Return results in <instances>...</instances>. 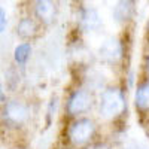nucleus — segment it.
<instances>
[{
  "label": "nucleus",
  "instance_id": "15",
  "mask_svg": "<svg viewBox=\"0 0 149 149\" xmlns=\"http://www.w3.org/2000/svg\"><path fill=\"white\" fill-rule=\"evenodd\" d=\"M12 149H19V148H12Z\"/></svg>",
  "mask_w": 149,
  "mask_h": 149
},
{
  "label": "nucleus",
  "instance_id": "16",
  "mask_svg": "<svg viewBox=\"0 0 149 149\" xmlns=\"http://www.w3.org/2000/svg\"><path fill=\"white\" fill-rule=\"evenodd\" d=\"M148 133H149V130H148Z\"/></svg>",
  "mask_w": 149,
  "mask_h": 149
},
{
  "label": "nucleus",
  "instance_id": "11",
  "mask_svg": "<svg viewBox=\"0 0 149 149\" xmlns=\"http://www.w3.org/2000/svg\"><path fill=\"white\" fill-rule=\"evenodd\" d=\"M134 104L140 112H149V81L142 82L134 95Z\"/></svg>",
  "mask_w": 149,
  "mask_h": 149
},
{
  "label": "nucleus",
  "instance_id": "5",
  "mask_svg": "<svg viewBox=\"0 0 149 149\" xmlns=\"http://www.w3.org/2000/svg\"><path fill=\"white\" fill-rule=\"evenodd\" d=\"M122 52L124 46L118 37H109L98 48V57L106 64H116L122 58Z\"/></svg>",
  "mask_w": 149,
  "mask_h": 149
},
{
  "label": "nucleus",
  "instance_id": "2",
  "mask_svg": "<svg viewBox=\"0 0 149 149\" xmlns=\"http://www.w3.org/2000/svg\"><path fill=\"white\" fill-rule=\"evenodd\" d=\"M125 109V97L119 86H106L98 98V112L106 119H113Z\"/></svg>",
  "mask_w": 149,
  "mask_h": 149
},
{
  "label": "nucleus",
  "instance_id": "8",
  "mask_svg": "<svg viewBox=\"0 0 149 149\" xmlns=\"http://www.w3.org/2000/svg\"><path fill=\"white\" fill-rule=\"evenodd\" d=\"M79 26L84 31H95L102 27V18L97 9L84 8L79 14Z\"/></svg>",
  "mask_w": 149,
  "mask_h": 149
},
{
  "label": "nucleus",
  "instance_id": "6",
  "mask_svg": "<svg viewBox=\"0 0 149 149\" xmlns=\"http://www.w3.org/2000/svg\"><path fill=\"white\" fill-rule=\"evenodd\" d=\"M33 12H34L36 21L40 24H45V26L52 24L58 14L57 5L54 0H34Z\"/></svg>",
  "mask_w": 149,
  "mask_h": 149
},
{
  "label": "nucleus",
  "instance_id": "7",
  "mask_svg": "<svg viewBox=\"0 0 149 149\" xmlns=\"http://www.w3.org/2000/svg\"><path fill=\"white\" fill-rule=\"evenodd\" d=\"M15 34L24 42H30L39 34V22L31 17H22L15 27Z\"/></svg>",
  "mask_w": 149,
  "mask_h": 149
},
{
  "label": "nucleus",
  "instance_id": "1",
  "mask_svg": "<svg viewBox=\"0 0 149 149\" xmlns=\"http://www.w3.org/2000/svg\"><path fill=\"white\" fill-rule=\"evenodd\" d=\"M31 110L29 103L21 98H6L0 104V122L8 130H18L30 121Z\"/></svg>",
  "mask_w": 149,
  "mask_h": 149
},
{
  "label": "nucleus",
  "instance_id": "17",
  "mask_svg": "<svg viewBox=\"0 0 149 149\" xmlns=\"http://www.w3.org/2000/svg\"><path fill=\"white\" fill-rule=\"evenodd\" d=\"M64 149H66V148H64Z\"/></svg>",
  "mask_w": 149,
  "mask_h": 149
},
{
  "label": "nucleus",
  "instance_id": "3",
  "mask_svg": "<svg viewBox=\"0 0 149 149\" xmlns=\"http://www.w3.org/2000/svg\"><path fill=\"white\" fill-rule=\"evenodd\" d=\"M95 130H97L95 122L91 118L88 116L74 118L67 130L69 142L76 148H84L93 142L95 136Z\"/></svg>",
  "mask_w": 149,
  "mask_h": 149
},
{
  "label": "nucleus",
  "instance_id": "14",
  "mask_svg": "<svg viewBox=\"0 0 149 149\" xmlns=\"http://www.w3.org/2000/svg\"><path fill=\"white\" fill-rule=\"evenodd\" d=\"M124 149H148L145 145H142V143H139V142H131V143H128Z\"/></svg>",
  "mask_w": 149,
  "mask_h": 149
},
{
  "label": "nucleus",
  "instance_id": "13",
  "mask_svg": "<svg viewBox=\"0 0 149 149\" xmlns=\"http://www.w3.org/2000/svg\"><path fill=\"white\" fill-rule=\"evenodd\" d=\"M6 100V90H5V82H3V78L0 74V104Z\"/></svg>",
  "mask_w": 149,
  "mask_h": 149
},
{
  "label": "nucleus",
  "instance_id": "10",
  "mask_svg": "<svg viewBox=\"0 0 149 149\" xmlns=\"http://www.w3.org/2000/svg\"><path fill=\"white\" fill-rule=\"evenodd\" d=\"M31 52H33V46H31L30 42H21V43H18L14 48V52H12L15 66L24 67L29 63V60L31 57Z\"/></svg>",
  "mask_w": 149,
  "mask_h": 149
},
{
  "label": "nucleus",
  "instance_id": "4",
  "mask_svg": "<svg viewBox=\"0 0 149 149\" xmlns=\"http://www.w3.org/2000/svg\"><path fill=\"white\" fill-rule=\"evenodd\" d=\"M94 106V97L90 90L78 88L73 90L66 102V112L70 118H79L93 109Z\"/></svg>",
  "mask_w": 149,
  "mask_h": 149
},
{
  "label": "nucleus",
  "instance_id": "9",
  "mask_svg": "<svg viewBox=\"0 0 149 149\" xmlns=\"http://www.w3.org/2000/svg\"><path fill=\"white\" fill-rule=\"evenodd\" d=\"M134 15V0H118L113 8V19L116 22H127Z\"/></svg>",
  "mask_w": 149,
  "mask_h": 149
},
{
  "label": "nucleus",
  "instance_id": "12",
  "mask_svg": "<svg viewBox=\"0 0 149 149\" xmlns=\"http://www.w3.org/2000/svg\"><path fill=\"white\" fill-rule=\"evenodd\" d=\"M8 27V15H6V10L0 6V34H2Z\"/></svg>",
  "mask_w": 149,
  "mask_h": 149
}]
</instances>
